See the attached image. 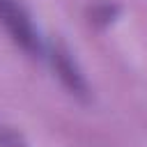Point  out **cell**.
<instances>
[{"label":"cell","mask_w":147,"mask_h":147,"mask_svg":"<svg viewBox=\"0 0 147 147\" xmlns=\"http://www.w3.org/2000/svg\"><path fill=\"white\" fill-rule=\"evenodd\" d=\"M0 25L9 39L32 57H46V39L32 21L30 11L18 0H0Z\"/></svg>","instance_id":"obj_1"},{"label":"cell","mask_w":147,"mask_h":147,"mask_svg":"<svg viewBox=\"0 0 147 147\" xmlns=\"http://www.w3.org/2000/svg\"><path fill=\"white\" fill-rule=\"evenodd\" d=\"M46 57H48V62L53 64L57 78L71 90V94H76V96H85V94H87L85 76H83V71L78 69L76 60L71 57V53H69L64 46H60V44H48Z\"/></svg>","instance_id":"obj_2"},{"label":"cell","mask_w":147,"mask_h":147,"mask_svg":"<svg viewBox=\"0 0 147 147\" xmlns=\"http://www.w3.org/2000/svg\"><path fill=\"white\" fill-rule=\"evenodd\" d=\"M0 147H25L21 142V136L9 129H0Z\"/></svg>","instance_id":"obj_3"}]
</instances>
